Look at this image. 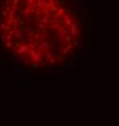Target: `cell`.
<instances>
[{
    "instance_id": "6da1fadb",
    "label": "cell",
    "mask_w": 119,
    "mask_h": 126,
    "mask_svg": "<svg viewBox=\"0 0 119 126\" xmlns=\"http://www.w3.org/2000/svg\"><path fill=\"white\" fill-rule=\"evenodd\" d=\"M82 22L66 0H5L0 36L19 61L34 68L70 62L83 39Z\"/></svg>"
}]
</instances>
